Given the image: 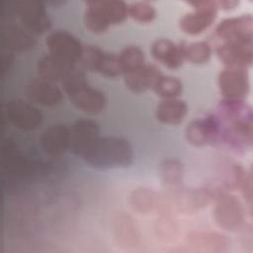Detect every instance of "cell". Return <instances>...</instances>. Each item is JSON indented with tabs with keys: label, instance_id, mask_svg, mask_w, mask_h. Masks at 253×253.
<instances>
[{
	"label": "cell",
	"instance_id": "obj_32",
	"mask_svg": "<svg viewBox=\"0 0 253 253\" xmlns=\"http://www.w3.org/2000/svg\"><path fill=\"white\" fill-rule=\"evenodd\" d=\"M234 175L236 186L240 189L244 199L251 205L252 201V175L240 166L234 167Z\"/></svg>",
	"mask_w": 253,
	"mask_h": 253
},
{
	"label": "cell",
	"instance_id": "obj_9",
	"mask_svg": "<svg viewBox=\"0 0 253 253\" xmlns=\"http://www.w3.org/2000/svg\"><path fill=\"white\" fill-rule=\"evenodd\" d=\"M4 111L8 121L20 129L31 130L42 123L41 112L33 105L21 100L7 102Z\"/></svg>",
	"mask_w": 253,
	"mask_h": 253
},
{
	"label": "cell",
	"instance_id": "obj_33",
	"mask_svg": "<svg viewBox=\"0 0 253 253\" xmlns=\"http://www.w3.org/2000/svg\"><path fill=\"white\" fill-rule=\"evenodd\" d=\"M118 231H119V238L126 243L134 240V227L130 219L124 218L120 219L118 224Z\"/></svg>",
	"mask_w": 253,
	"mask_h": 253
},
{
	"label": "cell",
	"instance_id": "obj_11",
	"mask_svg": "<svg viewBox=\"0 0 253 253\" xmlns=\"http://www.w3.org/2000/svg\"><path fill=\"white\" fill-rule=\"evenodd\" d=\"M70 130V145L72 152L83 156L99 138V126L96 122L87 119L76 121Z\"/></svg>",
	"mask_w": 253,
	"mask_h": 253
},
{
	"label": "cell",
	"instance_id": "obj_4",
	"mask_svg": "<svg viewBox=\"0 0 253 253\" xmlns=\"http://www.w3.org/2000/svg\"><path fill=\"white\" fill-rule=\"evenodd\" d=\"M45 45L50 55L70 64L80 61L84 48L76 37L62 30L50 33L45 38Z\"/></svg>",
	"mask_w": 253,
	"mask_h": 253
},
{
	"label": "cell",
	"instance_id": "obj_15",
	"mask_svg": "<svg viewBox=\"0 0 253 253\" xmlns=\"http://www.w3.org/2000/svg\"><path fill=\"white\" fill-rule=\"evenodd\" d=\"M40 142L45 154L50 157H58L70 145V130L64 125L50 126L42 133Z\"/></svg>",
	"mask_w": 253,
	"mask_h": 253
},
{
	"label": "cell",
	"instance_id": "obj_3",
	"mask_svg": "<svg viewBox=\"0 0 253 253\" xmlns=\"http://www.w3.org/2000/svg\"><path fill=\"white\" fill-rule=\"evenodd\" d=\"M219 112L228 123L224 132L226 141L236 147L251 145L253 137L251 108L241 100L224 99L219 104Z\"/></svg>",
	"mask_w": 253,
	"mask_h": 253
},
{
	"label": "cell",
	"instance_id": "obj_21",
	"mask_svg": "<svg viewBox=\"0 0 253 253\" xmlns=\"http://www.w3.org/2000/svg\"><path fill=\"white\" fill-rule=\"evenodd\" d=\"M72 65L74 64L66 63L50 54H46L38 60L37 71L40 78L55 83L63 79Z\"/></svg>",
	"mask_w": 253,
	"mask_h": 253
},
{
	"label": "cell",
	"instance_id": "obj_34",
	"mask_svg": "<svg viewBox=\"0 0 253 253\" xmlns=\"http://www.w3.org/2000/svg\"><path fill=\"white\" fill-rule=\"evenodd\" d=\"M217 8H221L223 10H230L235 8L238 5L237 1L232 0H222V1H216Z\"/></svg>",
	"mask_w": 253,
	"mask_h": 253
},
{
	"label": "cell",
	"instance_id": "obj_27",
	"mask_svg": "<svg viewBox=\"0 0 253 253\" xmlns=\"http://www.w3.org/2000/svg\"><path fill=\"white\" fill-rule=\"evenodd\" d=\"M183 165L177 159H167L160 166V177L166 186L176 187L183 180Z\"/></svg>",
	"mask_w": 253,
	"mask_h": 253
},
{
	"label": "cell",
	"instance_id": "obj_24",
	"mask_svg": "<svg viewBox=\"0 0 253 253\" xmlns=\"http://www.w3.org/2000/svg\"><path fill=\"white\" fill-rule=\"evenodd\" d=\"M211 197L208 189H196L181 192L177 197L178 207L185 212H194L206 206Z\"/></svg>",
	"mask_w": 253,
	"mask_h": 253
},
{
	"label": "cell",
	"instance_id": "obj_2",
	"mask_svg": "<svg viewBox=\"0 0 253 253\" xmlns=\"http://www.w3.org/2000/svg\"><path fill=\"white\" fill-rule=\"evenodd\" d=\"M69 101L80 111L88 114L100 113L106 105L103 92L88 85L85 74L75 64L60 81Z\"/></svg>",
	"mask_w": 253,
	"mask_h": 253
},
{
	"label": "cell",
	"instance_id": "obj_5",
	"mask_svg": "<svg viewBox=\"0 0 253 253\" xmlns=\"http://www.w3.org/2000/svg\"><path fill=\"white\" fill-rule=\"evenodd\" d=\"M213 217L217 225L225 230H237L244 221V208L233 195L221 193L216 197Z\"/></svg>",
	"mask_w": 253,
	"mask_h": 253
},
{
	"label": "cell",
	"instance_id": "obj_29",
	"mask_svg": "<svg viewBox=\"0 0 253 253\" xmlns=\"http://www.w3.org/2000/svg\"><path fill=\"white\" fill-rule=\"evenodd\" d=\"M83 19L85 27L93 34H103L110 27L99 10L93 5L92 1L86 2V9L84 11Z\"/></svg>",
	"mask_w": 253,
	"mask_h": 253
},
{
	"label": "cell",
	"instance_id": "obj_10",
	"mask_svg": "<svg viewBox=\"0 0 253 253\" xmlns=\"http://www.w3.org/2000/svg\"><path fill=\"white\" fill-rule=\"evenodd\" d=\"M218 87L225 99H243L249 93V78L246 69L226 67L218 75Z\"/></svg>",
	"mask_w": 253,
	"mask_h": 253
},
{
	"label": "cell",
	"instance_id": "obj_7",
	"mask_svg": "<svg viewBox=\"0 0 253 253\" xmlns=\"http://www.w3.org/2000/svg\"><path fill=\"white\" fill-rule=\"evenodd\" d=\"M79 62L84 68L107 77H117L123 73L118 55L104 51L98 46H84Z\"/></svg>",
	"mask_w": 253,
	"mask_h": 253
},
{
	"label": "cell",
	"instance_id": "obj_25",
	"mask_svg": "<svg viewBox=\"0 0 253 253\" xmlns=\"http://www.w3.org/2000/svg\"><path fill=\"white\" fill-rule=\"evenodd\" d=\"M118 57L123 70V74L145 64L144 53L141 48L136 45H127L124 47Z\"/></svg>",
	"mask_w": 253,
	"mask_h": 253
},
{
	"label": "cell",
	"instance_id": "obj_16",
	"mask_svg": "<svg viewBox=\"0 0 253 253\" xmlns=\"http://www.w3.org/2000/svg\"><path fill=\"white\" fill-rule=\"evenodd\" d=\"M185 46V44L174 43L168 39H158L151 45V54L163 65L174 69L186 60Z\"/></svg>",
	"mask_w": 253,
	"mask_h": 253
},
{
	"label": "cell",
	"instance_id": "obj_17",
	"mask_svg": "<svg viewBox=\"0 0 253 253\" xmlns=\"http://www.w3.org/2000/svg\"><path fill=\"white\" fill-rule=\"evenodd\" d=\"M160 75L161 73L156 66L145 63L134 70L124 73V82L130 91L141 93L153 88Z\"/></svg>",
	"mask_w": 253,
	"mask_h": 253
},
{
	"label": "cell",
	"instance_id": "obj_30",
	"mask_svg": "<svg viewBox=\"0 0 253 253\" xmlns=\"http://www.w3.org/2000/svg\"><path fill=\"white\" fill-rule=\"evenodd\" d=\"M211 54V48L207 42H195L185 46V58L195 64L207 62Z\"/></svg>",
	"mask_w": 253,
	"mask_h": 253
},
{
	"label": "cell",
	"instance_id": "obj_28",
	"mask_svg": "<svg viewBox=\"0 0 253 253\" xmlns=\"http://www.w3.org/2000/svg\"><path fill=\"white\" fill-rule=\"evenodd\" d=\"M157 203L156 194L149 189L140 188L132 192L130 196V205L138 212L146 213L153 210Z\"/></svg>",
	"mask_w": 253,
	"mask_h": 253
},
{
	"label": "cell",
	"instance_id": "obj_18",
	"mask_svg": "<svg viewBox=\"0 0 253 253\" xmlns=\"http://www.w3.org/2000/svg\"><path fill=\"white\" fill-rule=\"evenodd\" d=\"M2 44L8 52L26 51L33 48L36 39L28 30L18 26L8 25L2 29Z\"/></svg>",
	"mask_w": 253,
	"mask_h": 253
},
{
	"label": "cell",
	"instance_id": "obj_14",
	"mask_svg": "<svg viewBox=\"0 0 253 253\" xmlns=\"http://www.w3.org/2000/svg\"><path fill=\"white\" fill-rule=\"evenodd\" d=\"M26 95L30 101L46 107L55 106L62 99V92L54 83L40 77L27 84Z\"/></svg>",
	"mask_w": 253,
	"mask_h": 253
},
{
	"label": "cell",
	"instance_id": "obj_12",
	"mask_svg": "<svg viewBox=\"0 0 253 253\" xmlns=\"http://www.w3.org/2000/svg\"><path fill=\"white\" fill-rule=\"evenodd\" d=\"M215 35L222 42L253 41V18L242 15L225 19L217 25Z\"/></svg>",
	"mask_w": 253,
	"mask_h": 253
},
{
	"label": "cell",
	"instance_id": "obj_20",
	"mask_svg": "<svg viewBox=\"0 0 253 253\" xmlns=\"http://www.w3.org/2000/svg\"><path fill=\"white\" fill-rule=\"evenodd\" d=\"M216 16V9H200L188 13L180 20V29L188 35H199L208 29Z\"/></svg>",
	"mask_w": 253,
	"mask_h": 253
},
{
	"label": "cell",
	"instance_id": "obj_19",
	"mask_svg": "<svg viewBox=\"0 0 253 253\" xmlns=\"http://www.w3.org/2000/svg\"><path fill=\"white\" fill-rule=\"evenodd\" d=\"M187 241L193 250L200 252H223L229 245L225 236L215 232H192Z\"/></svg>",
	"mask_w": 253,
	"mask_h": 253
},
{
	"label": "cell",
	"instance_id": "obj_6",
	"mask_svg": "<svg viewBox=\"0 0 253 253\" xmlns=\"http://www.w3.org/2000/svg\"><path fill=\"white\" fill-rule=\"evenodd\" d=\"M13 8L26 30L32 34H42L48 30L50 22L42 2L38 0H16Z\"/></svg>",
	"mask_w": 253,
	"mask_h": 253
},
{
	"label": "cell",
	"instance_id": "obj_35",
	"mask_svg": "<svg viewBox=\"0 0 253 253\" xmlns=\"http://www.w3.org/2000/svg\"><path fill=\"white\" fill-rule=\"evenodd\" d=\"M13 61V56H12V53L11 52H6L3 54V57H2V71L3 73L9 69V66L11 65Z\"/></svg>",
	"mask_w": 253,
	"mask_h": 253
},
{
	"label": "cell",
	"instance_id": "obj_8",
	"mask_svg": "<svg viewBox=\"0 0 253 253\" xmlns=\"http://www.w3.org/2000/svg\"><path fill=\"white\" fill-rule=\"evenodd\" d=\"M216 53L226 67L246 69L253 61V41L222 42Z\"/></svg>",
	"mask_w": 253,
	"mask_h": 253
},
{
	"label": "cell",
	"instance_id": "obj_22",
	"mask_svg": "<svg viewBox=\"0 0 253 253\" xmlns=\"http://www.w3.org/2000/svg\"><path fill=\"white\" fill-rule=\"evenodd\" d=\"M188 111L187 104L179 99H165L155 109V118L168 125H178L185 118Z\"/></svg>",
	"mask_w": 253,
	"mask_h": 253
},
{
	"label": "cell",
	"instance_id": "obj_1",
	"mask_svg": "<svg viewBox=\"0 0 253 253\" xmlns=\"http://www.w3.org/2000/svg\"><path fill=\"white\" fill-rule=\"evenodd\" d=\"M82 158L96 168L126 167L132 163L133 151L129 142L123 137L99 136Z\"/></svg>",
	"mask_w": 253,
	"mask_h": 253
},
{
	"label": "cell",
	"instance_id": "obj_26",
	"mask_svg": "<svg viewBox=\"0 0 253 253\" xmlns=\"http://www.w3.org/2000/svg\"><path fill=\"white\" fill-rule=\"evenodd\" d=\"M152 89L158 96L164 99H174L181 94L183 86L178 78L161 74Z\"/></svg>",
	"mask_w": 253,
	"mask_h": 253
},
{
	"label": "cell",
	"instance_id": "obj_13",
	"mask_svg": "<svg viewBox=\"0 0 253 253\" xmlns=\"http://www.w3.org/2000/svg\"><path fill=\"white\" fill-rule=\"evenodd\" d=\"M220 131V125L217 118L208 116L191 122L186 128V138L189 143L201 146L213 141Z\"/></svg>",
	"mask_w": 253,
	"mask_h": 253
},
{
	"label": "cell",
	"instance_id": "obj_23",
	"mask_svg": "<svg viewBox=\"0 0 253 253\" xmlns=\"http://www.w3.org/2000/svg\"><path fill=\"white\" fill-rule=\"evenodd\" d=\"M109 25L120 24L127 17V5L121 0H92Z\"/></svg>",
	"mask_w": 253,
	"mask_h": 253
},
{
	"label": "cell",
	"instance_id": "obj_31",
	"mask_svg": "<svg viewBox=\"0 0 253 253\" xmlns=\"http://www.w3.org/2000/svg\"><path fill=\"white\" fill-rule=\"evenodd\" d=\"M127 14L137 22L148 23L154 19L156 12L150 3L139 1L127 5Z\"/></svg>",
	"mask_w": 253,
	"mask_h": 253
}]
</instances>
